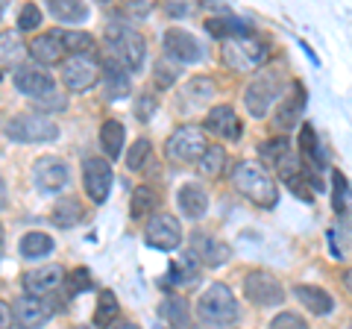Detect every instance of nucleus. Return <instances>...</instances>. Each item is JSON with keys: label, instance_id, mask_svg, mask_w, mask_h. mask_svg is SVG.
Returning a JSON list of instances; mask_svg holds the SVG:
<instances>
[{"label": "nucleus", "instance_id": "nucleus-27", "mask_svg": "<svg viewBox=\"0 0 352 329\" xmlns=\"http://www.w3.org/2000/svg\"><path fill=\"white\" fill-rule=\"evenodd\" d=\"M124 124L115 118H109L103 120V127H100V145H103V153L109 159H118L120 156V150H124Z\"/></svg>", "mask_w": 352, "mask_h": 329}, {"label": "nucleus", "instance_id": "nucleus-26", "mask_svg": "<svg viewBox=\"0 0 352 329\" xmlns=\"http://www.w3.org/2000/svg\"><path fill=\"white\" fill-rule=\"evenodd\" d=\"M103 71H106V97L109 100H120V97H126L129 94V71H124L112 59H106Z\"/></svg>", "mask_w": 352, "mask_h": 329}, {"label": "nucleus", "instance_id": "nucleus-3", "mask_svg": "<svg viewBox=\"0 0 352 329\" xmlns=\"http://www.w3.org/2000/svg\"><path fill=\"white\" fill-rule=\"evenodd\" d=\"M197 315L206 326L214 329H229L238 321V300L235 294L229 291V285L223 282H212L208 288L200 294V303H197Z\"/></svg>", "mask_w": 352, "mask_h": 329}, {"label": "nucleus", "instance_id": "nucleus-35", "mask_svg": "<svg viewBox=\"0 0 352 329\" xmlns=\"http://www.w3.org/2000/svg\"><path fill=\"white\" fill-rule=\"evenodd\" d=\"M185 94H188L194 103H206L214 97V83L208 80V76H194L188 83V89H185Z\"/></svg>", "mask_w": 352, "mask_h": 329}, {"label": "nucleus", "instance_id": "nucleus-24", "mask_svg": "<svg viewBox=\"0 0 352 329\" xmlns=\"http://www.w3.org/2000/svg\"><path fill=\"white\" fill-rule=\"evenodd\" d=\"M59 41H62L65 53H71V56H91L94 59V53H97V41L80 30H59Z\"/></svg>", "mask_w": 352, "mask_h": 329}, {"label": "nucleus", "instance_id": "nucleus-5", "mask_svg": "<svg viewBox=\"0 0 352 329\" xmlns=\"http://www.w3.org/2000/svg\"><path fill=\"white\" fill-rule=\"evenodd\" d=\"M282 92H285L282 74H276V71H261V74H256L250 80L247 92H244L247 112L252 118H264V115H267V109H270V103H276L279 97H282Z\"/></svg>", "mask_w": 352, "mask_h": 329}, {"label": "nucleus", "instance_id": "nucleus-42", "mask_svg": "<svg viewBox=\"0 0 352 329\" xmlns=\"http://www.w3.org/2000/svg\"><path fill=\"white\" fill-rule=\"evenodd\" d=\"M153 112H156V97H150V94H138V100H135V118L138 120H147L153 118Z\"/></svg>", "mask_w": 352, "mask_h": 329}, {"label": "nucleus", "instance_id": "nucleus-18", "mask_svg": "<svg viewBox=\"0 0 352 329\" xmlns=\"http://www.w3.org/2000/svg\"><path fill=\"white\" fill-rule=\"evenodd\" d=\"M206 129H208V133H214V136H220V138L235 141L241 136V120H238L232 106L220 103V106H214L212 112L206 115Z\"/></svg>", "mask_w": 352, "mask_h": 329}, {"label": "nucleus", "instance_id": "nucleus-33", "mask_svg": "<svg viewBox=\"0 0 352 329\" xmlns=\"http://www.w3.org/2000/svg\"><path fill=\"white\" fill-rule=\"evenodd\" d=\"M118 309H120V306H118V297H115V294L112 291H103L100 294V300H97V312H94V326H109V323H112L115 321V317H118Z\"/></svg>", "mask_w": 352, "mask_h": 329}, {"label": "nucleus", "instance_id": "nucleus-46", "mask_svg": "<svg viewBox=\"0 0 352 329\" xmlns=\"http://www.w3.org/2000/svg\"><path fill=\"white\" fill-rule=\"evenodd\" d=\"M126 9H129V12H132V15H147V12H150V9H153V6L147 3V0H135V3H126Z\"/></svg>", "mask_w": 352, "mask_h": 329}, {"label": "nucleus", "instance_id": "nucleus-12", "mask_svg": "<svg viewBox=\"0 0 352 329\" xmlns=\"http://www.w3.org/2000/svg\"><path fill=\"white\" fill-rule=\"evenodd\" d=\"M82 185L94 203H106L109 189H112V164L100 156H88L82 164Z\"/></svg>", "mask_w": 352, "mask_h": 329}, {"label": "nucleus", "instance_id": "nucleus-50", "mask_svg": "<svg viewBox=\"0 0 352 329\" xmlns=\"http://www.w3.org/2000/svg\"><path fill=\"white\" fill-rule=\"evenodd\" d=\"M118 329H138V326H135V323H120Z\"/></svg>", "mask_w": 352, "mask_h": 329}, {"label": "nucleus", "instance_id": "nucleus-48", "mask_svg": "<svg viewBox=\"0 0 352 329\" xmlns=\"http://www.w3.org/2000/svg\"><path fill=\"white\" fill-rule=\"evenodd\" d=\"M6 206V182H3V177H0V209Z\"/></svg>", "mask_w": 352, "mask_h": 329}, {"label": "nucleus", "instance_id": "nucleus-2", "mask_svg": "<svg viewBox=\"0 0 352 329\" xmlns=\"http://www.w3.org/2000/svg\"><path fill=\"white\" fill-rule=\"evenodd\" d=\"M106 47L109 59L118 62L124 71H141V65L147 59V41L138 30H132L129 24L112 21L106 27Z\"/></svg>", "mask_w": 352, "mask_h": 329}, {"label": "nucleus", "instance_id": "nucleus-20", "mask_svg": "<svg viewBox=\"0 0 352 329\" xmlns=\"http://www.w3.org/2000/svg\"><path fill=\"white\" fill-rule=\"evenodd\" d=\"M294 297L302 303V309H308L311 315H329L335 309V300H332V294L323 291L320 285H294Z\"/></svg>", "mask_w": 352, "mask_h": 329}, {"label": "nucleus", "instance_id": "nucleus-40", "mask_svg": "<svg viewBox=\"0 0 352 329\" xmlns=\"http://www.w3.org/2000/svg\"><path fill=\"white\" fill-rule=\"evenodd\" d=\"M41 24V9L36 3H27L24 9H21V15H18V32H30V30H36Z\"/></svg>", "mask_w": 352, "mask_h": 329}, {"label": "nucleus", "instance_id": "nucleus-32", "mask_svg": "<svg viewBox=\"0 0 352 329\" xmlns=\"http://www.w3.org/2000/svg\"><path fill=\"white\" fill-rule=\"evenodd\" d=\"M197 164H200V171L206 177H217V173L226 168V150L220 145H208L203 156L197 159Z\"/></svg>", "mask_w": 352, "mask_h": 329}, {"label": "nucleus", "instance_id": "nucleus-47", "mask_svg": "<svg viewBox=\"0 0 352 329\" xmlns=\"http://www.w3.org/2000/svg\"><path fill=\"white\" fill-rule=\"evenodd\" d=\"M164 9H168V15H185V12H188V9H185V6H173V3H168Z\"/></svg>", "mask_w": 352, "mask_h": 329}, {"label": "nucleus", "instance_id": "nucleus-9", "mask_svg": "<svg viewBox=\"0 0 352 329\" xmlns=\"http://www.w3.org/2000/svg\"><path fill=\"white\" fill-rule=\"evenodd\" d=\"M206 147H208V141L203 129L194 124H185L168 138V147L164 150H168V156L173 162H197L206 153Z\"/></svg>", "mask_w": 352, "mask_h": 329}, {"label": "nucleus", "instance_id": "nucleus-38", "mask_svg": "<svg viewBox=\"0 0 352 329\" xmlns=\"http://www.w3.org/2000/svg\"><path fill=\"white\" fill-rule=\"evenodd\" d=\"M300 150H302V162H311L317 156V136H314L311 124L300 127Z\"/></svg>", "mask_w": 352, "mask_h": 329}, {"label": "nucleus", "instance_id": "nucleus-1", "mask_svg": "<svg viewBox=\"0 0 352 329\" xmlns=\"http://www.w3.org/2000/svg\"><path fill=\"white\" fill-rule=\"evenodd\" d=\"M232 185L241 197H247L250 203L261 206V209H270L279 200L276 180L270 177V171L261 162H238L232 168Z\"/></svg>", "mask_w": 352, "mask_h": 329}, {"label": "nucleus", "instance_id": "nucleus-16", "mask_svg": "<svg viewBox=\"0 0 352 329\" xmlns=\"http://www.w3.org/2000/svg\"><path fill=\"white\" fill-rule=\"evenodd\" d=\"M32 180L41 191H59L65 189V182H68V164H65L59 156H38L36 164H32Z\"/></svg>", "mask_w": 352, "mask_h": 329}, {"label": "nucleus", "instance_id": "nucleus-25", "mask_svg": "<svg viewBox=\"0 0 352 329\" xmlns=\"http://www.w3.org/2000/svg\"><path fill=\"white\" fill-rule=\"evenodd\" d=\"M47 12L62 24H82L88 18V6L80 0H47Z\"/></svg>", "mask_w": 352, "mask_h": 329}, {"label": "nucleus", "instance_id": "nucleus-19", "mask_svg": "<svg viewBox=\"0 0 352 329\" xmlns=\"http://www.w3.org/2000/svg\"><path fill=\"white\" fill-rule=\"evenodd\" d=\"M302 109H305V89L302 85H294V92L279 103L276 115H273V124L279 129H294L302 118Z\"/></svg>", "mask_w": 352, "mask_h": 329}, {"label": "nucleus", "instance_id": "nucleus-44", "mask_svg": "<svg viewBox=\"0 0 352 329\" xmlns=\"http://www.w3.org/2000/svg\"><path fill=\"white\" fill-rule=\"evenodd\" d=\"M36 106H38V109H53V112H56V109L68 106V100H65L59 92H53V94H47V97H41V100H36Z\"/></svg>", "mask_w": 352, "mask_h": 329}, {"label": "nucleus", "instance_id": "nucleus-52", "mask_svg": "<svg viewBox=\"0 0 352 329\" xmlns=\"http://www.w3.org/2000/svg\"><path fill=\"white\" fill-rule=\"evenodd\" d=\"M0 76H3V74H0Z\"/></svg>", "mask_w": 352, "mask_h": 329}, {"label": "nucleus", "instance_id": "nucleus-43", "mask_svg": "<svg viewBox=\"0 0 352 329\" xmlns=\"http://www.w3.org/2000/svg\"><path fill=\"white\" fill-rule=\"evenodd\" d=\"M332 185H335V209L340 212V209H344V197H346V180L335 171L332 173Z\"/></svg>", "mask_w": 352, "mask_h": 329}, {"label": "nucleus", "instance_id": "nucleus-29", "mask_svg": "<svg viewBox=\"0 0 352 329\" xmlns=\"http://www.w3.org/2000/svg\"><path fill=\"white\" fill-rule=\"evenodd\" d=\"M24 53H27V45L21 39V32H3L0 36V65H15L18 68Z\"/></svg>", "mask_w": 352, "mask_h": 329}, {"label": "nucleus", "instance_id": "nucleus-14", "mask_svg": "<svg viewBox=\"0 0 352 329\" xmlns=\"http://www.w3.org/2000/svg\"><path fill=\"white\" fill-rule=\"evenodd\" d=\"M191 256L206 262L208 268H220L232 259V247H229L226 241H220V238L197 229V233H191Z\"/></svg>", "mask_w": 352, "mask_h": 329}, {"label": "nucleus", "instance_id": "nucleus-8", "mask_svg": "<svg viewBox=\"0 0 352 329\" xmlns=\"http://www.w3.org/2000/svg\"><path fill=\"white\" fill-rule=\"evenodd\" d=\"M244 294L250 303L261 306V309H270V306H282L285 300V288L282 282L267 270H250L244 279Z\"/></svg>", "mask_w": 352, "mask_h": 329}, {"label": "nucleus", "instance_id": "nucleus-11", "mask_svg": "<svg viewBox=\"0 0 352 329\" xmlns=\"http://www.w3.org/2000/svg\"><path fill=\"white\" fill-rule=\"evenodd\" d=\"M164 50H168V59L185 62V65L203 62V56H206L200 39L191 36V32L182 30V27H173V30L164 32Z\"/></svg>", "mask_w": 352, "mask_h": 329}, {"label": "nucleus", "instance_id": "nucleus-51", "mask_svg": "<svg viewBox=\"0 0 352 329\" xmlns=\"http://www.w3.org/2000/svg\"><path fill=\"white\" fill-rule=\"evenodd\" d=\"M346 329H352V323H349V326H346Z\"/></svg>", "mask_w": 352, "mask_h": 329}, {"label": "nucleus", "instance_id": "nucleus-21", "mask_svg": "<svg viewBox=\"0 0 352 329\" xmlns=\"http://www.w3.org/2000/svg\"><path fill=\"white\" fill-rule=\"evenodd\" d=\"M27 50L32 53V59H36L41 68H44V65H56L65 56V47H62V41H59V32H41V36L32 39V45Z\"/></svg>", "mask_w": 352, "mask_h": 329}, {"label": "nucleus", "instance_id": "nucleus-23", "mask_svg": "<svg viewBox=\"0 0 352 329\" xmlns=\"http://www.w3.org/2000/svg\"><path fill=\"white\" fill-rule=\"evenodd\" d=\"M159 312H162V321L168 323L170 329H197V323L191 321L188 303H185L182 297H164L162 306H159Z\"/></svg>", "mask_w": 352, "mask_h": 329}, {"label": "nucleus", "instance_id": "nucleus-36", "mask_svg": "<svg viewBox=\"0 0 352 329\" xmlns=\"http://www.w3.org/2000/svg\"><path fill=\"white\" fill-rule=\"evenodd\" d=\"M176 76H179L176 62H170V59H159L156 62V83L162 85V89H170V85L176 83Z\"/></svg>", "mask_w": 352, "mask_h": 329}, {"label": "nucleus", "instance_id": "nucleus-6", "mask_svg": "<svg viewBox=\"0 0 352 329\" xmlns=\"http://www.w3.org/2000/svg\"><path fill=\"white\" fill-rule=\"evenodd\" d=\"M270 56V47L264 41L252 39V36H241V39H223V59L229 68H235L241 74L256 71L258 65H264Z\"/></svg>", "mask_w": 352, "mask_h": 329}, {"label": "nucleus", "instance_id": "nucleus-31", "mask_svg": "<svg viewBox=\"0 0 352 329\" xmlns=\"http://www.w3.org/2000/svg\"><path fill=\"white\" fill-rule=\"evenodd\" d=\"M80 217H82V209H80V203L74 200V197H65V200H59L56 206H53V224H56L59 229H71L80 224Z\"/></svg>", "mask_w": 352, "mask_h": 329}, {"label": "nucleus", "instance_id": "nucleus-15", "mask_svg": "<svg viewBox=\"0 0 352 329\" xmlns=\"http://www.w3.org/2000/svg\"><path fill=\"white\" fill-rule=\"evenodd\" d=\"M147 244L159 250H176L182 244V226L173 215H153L147 224Z\"/></svg>", "mask_w": 352, "mask_h": 329}, {"label": "nucleus", "instance_id": "nucleus-39", "mask_svg": "<svg viewBox=\"0 0 352 329\" xmlns=\"http://www.w3.org/2000/svg\"><path fill=\"white\" fill-rule=\"evenodd\" d=\"M288 150H291V141L285 138V136H279V138L264 141V145H261V156H264V159H270V164H273L279 156H285Z\"/></svg>", "mask_w": 352, "mask_h": 329}, {"label": "nucleus", "instance_id": "nucleus-22", "mask_svg": "<svg viewBox=\"0 0 352 329\" xmlns=\"http://www.w3.org/2000/svg\"><path fill=\"white\" fill-rule=\"evenodd\" d=\"M179 209L185 217H191V221H197V217H203L208 212V194L203 185L197 182H185L179 189Z\"/></svg>", "mask_w": 352, "mask_h": 329}, {"label": "nucleus", "instance_id": "nucleus-49", "mask_svg": "<svg viewBox=\"0 0 352 329\" xmlns=\"http://www.w3.org/2000/svg\"><path fill=\"white\" fill-rule=\"evenodd\" d=\"M344 285H346V288H349V291H352V268H349V270H346V273H344Z\"/></svg>", "mask_w": 352, "mask_h": 329}, {"label": "nucleus", "instance_id": "nucleus-13", "mask_svg": "<svg viewBox=\"0 0 352 329\" xmlns=\"http://www.w3.org/2000/svg\"><path fill=\"white\" fill-rule=\"evenodd\" d=\"M50 315H53V306L44 297H30V294H24V297H18L12 303V323L18 329H38L50 321Z\"/></svg>", "mask_w": 352, "mask_h": 329}, {"label": "nucleus", "instance_id": "nucleus-37", "mask_svg": "<svg viewBox=\"0 0 352 329\" xmlns=\"http://www.w3.org/2000/svg\"><path fill=\"white\" fill-rule=\"evenodd\" d=\"M65 285H68V294H71V297H74V294H82V291L91 288V273L82 270V268H76V270L68 273Z\"/></svg>", "mask_w": 352, "mask_h": 329}, {"label": "nucleus", "instance_id": "nucleus-41", "mask_svg": "<svg viewBox=\"0 0 352 329\" xmlns=\"http://www.w3.org/2000/svg\"><path fill=\"white\" fill-rule=\"evenodd\" d=\"M270 329H308V323L302 321L300 315H294V312H279L270 321Z\"/></svg>", "mask_w": 352, "mask_h": 329}, {"label": "nucleus", "instance_id": "nucleus-10", "mask_svg": "<svg viewBox=\"0 0 352 329\" xmlns=\"http://www.w3.org/2000/svg\"><path fill=\"white\" fill-rule=\"evenodd\" d=\"M59 74H62V83L68 85L71 92H88L100 83V65H97V59H91V56L62 59Z\"/></svg>", "mask_w": 352, "mask_h": 329}, {"label": "nucleus", "instance_id": "nucleus-17", "mask_svg": "<svg viewBox=\"0 0 352 329\" xmlns=\"http://www.w3.org/2000/svg\"><path fill=\"white\" fill-rule=\"evenodd\" d=\"M62 279H65V273H62L59 265H41V268L27 270L21 285H24V291L30 294V297H47L50 291L59 288Z\"/></svg>", "mask_w": 352, "mask_h": 329}, {"label": "nucleus", "instance_id": "nucleus-45", "mask_svg": "<svg viewBox=\"0 0 352 329\" xmlns=\"http://www.w3.org/2000/svg\"><path fill=\"white\" fill-rule=\"evenodd\" d=\"M0 329H12V306L0 300Z\"/></svg>", "mask_w": 352, "mask_h": 329}, {"label": "nucleus", "instance_id": "nucleus-4", "mask_svg": "<svg viewBox=\"0 0 352 329\" xmlns=\"http://www.w3.org/2000/svg\"><path fill=\"white\" fill-rule=\"evenodd\" d=\"M3 133L12 141H18V145H41V141L59 138V127L53 124L50 118H44V115L24 112V115L9 118L3 124Z\"/></svg>", "mask_w": 352, "mask_h": 329}, {"label": "nucleus", "instance_id": "nucleus-34", "mask_svg": "<svg viewBox=\"0 0 352 329\" xmlns=\"http://www.w3.org/2000/svg\"><path fill=\"white\" fill-rule=\"evenodd\" d=\"M150 153H153L150 138H138L135 145H129V153H126V168H129V171H141V168H144V162L150 159Z\"/></svg>", "mask_w": 352, "mask_h": 329}, {"label": "nucleus", "instance_id": "nucleus-28", "mask_svg": "<svg viewBox=\"0 0 352 329\" xmlns=\"http://www.w3.org/2000/svg\"><path fill=\"white\" fill-rule=\"evenodd\" d=\"M159 206V194L150 189V185H138V189H132V197H129V217H141L153 215V209Z\"/></svg>", "mask_w": 352, "mask_h": 329}, {"label": "nucleus", "instance_id": "nucleus-7", "mask_svg": "<svg viewBox=\"0 0 352 329\" xmlns=\"http://www.w3.org/2000/svg\"><path fill=\"white\" fill-rule=\"evenodd\" d=\"M12 80H15V89L21 94H27L32 103L56 92V80H53V74L47 68H41V65H36V62L18 65L15 74H12Z\"/></svg>", "mask_w": 352, "mask_h": 329}, {"label": "nucleus", "instance_id": "nucleus-30", "mask_svg": "<svg viewBox=\"0 0 352 329\" xmlns=\"http://www.w3.org/2000/svg\"><path fill=\"white\" fill-rule=\"evenodd\" d=\"M53 253V238L47 233H27L21 238V256L27 259H44Z\"/></svg>", "mask_w": 352, "mask_h": 329}]
</instances>
